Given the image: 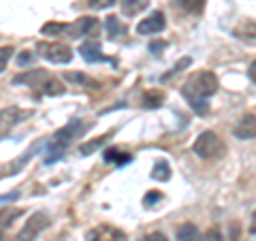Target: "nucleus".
<instances>
[{
	"label": "nucleus",
	"instance_id": "9",
	"mask_svg": "<svg viewBox=\"0 0 256 241\" xmlns=\"http://www.w3.org/2000/svg\"><path fill=\"white\" fill-rule=\"evenodd\" d=\"M166 28V18L162 11H154L152 15H148L146 20H143L139 26H137V32L141 36H150V34H158V32H162Z\"/></svg>",
	"mask_w": 256,
	"mask_h": 241
},
{
	"label": "nucleus",
	"instance_id": "32",
	"mask_svg": "<svg viewBox=\"0 0 256 241\" xmlns=\"http://www.w3.org/2000/svg\"><path fill=\"white\" fill-rule=\"evenodd\" d=\"M164 47H166L164 41H154V43H150V52L154 54V56H160V52H162Z\"/></svg>",
	"mask_w": 256,
	"mask_h": 241
},
{
	"label": "nucleus",
	"instance_id": "22",
	"mask_svg": "<svg viewBox=\"0 0 256 241\" xmlns=\"http://www.w3.org/2000/svg\"><path fill=\"white\" fill-rule=\"evenodd\" d=\"M107 139H109V134H102V136H98V139L84 143V146H79V154H82V156H90L92 152L98 150V148H100V146H102V143H105Z\"/></svg>",
	"mask_w": 256,
	"mask_h": 241
},
{
	"label": "nucleus",
	"instance_id": "26",
	"mask_svg": "<svg viewBox=\"0 0 256 241\" xmlns=\"http://www.w3.org/2000/svg\"><path fill=\"white\" fill-rule=\"evenodd\" d=\"M190 64H192V60L190 58H184L182 62H178V64H175V66L169 70V73H166V75H162V77H160V82H166V79H171L173 75H178L180 73V70L182 68H186V66H190Z\"/></svg>",
	"mask_w": 256,
	"mask_h": 241
},
{
	"label": "nucleus",
	"instance_id": "17",
	"mask_svg": "<svg viewBox=\"0 0 256 241\" xmlns=\"http://www.w3.org/2000/svg\"><path fill=\"white\" fill-rule=\"evenodd\" d=\"M173 4L178 6L180 11L192 13V15L201 13V11L205 9V0H173Z\"/></svg>",
	"mask_w": 256,
	"mask_h": 241
},
{
	"label": "nucleus",
	"instance_id": "2",
	"mask_svg": "<svg viewBox=\"0 0 256 241\" xmlns=\"http://www.w3.org/2000/svg\"><path fill=\"white\" fill-rule=\"evenodd\" d=\"M88 128H90V124H86L84 120H70L66 126H62L60 130L54 134V139L47 143V158H45V164H54L56 160H60V158L64 156V152H66V148H68L75 139H82Z\"/></svg>",
	"mask_w": 256,
	"mask_h": 241
},
{
	"label": "nucleus",
	"instance_id": "19",
	"mask_svg": "<svg viewBox=\"0 0 256 241\" xmlns=\"http://www.w3.org/2000/svg\"><path fill=\"white\" fill-rule=\"evenodd\" d=\"M68 30H70L68 24L50 22V24H45V26L41 28V34H45V36H60V34H68Z\"/></svg>",
	"mask_w": 256,
	"mask_h": 241
},
{
	"label": "nucleus",
	"instance_id": "16",
	"mask_svg": "<svg viewBox=\"0 0 256 241\" xmlns=\"http://www.w3.org/2000/svg\"><path fill=\"white\" fill-rule=\"evenodd\" d=\"M122 13L128 15V18H134V15H139L141 11L148 9L150 0H122Z\"/></svg>",
	"mask_w": 256,
	"mask_h": 241
},
{
	"label": "nucleus",
	"instance_id": "4",
	"mask_svg": "<svg viewBox=\"0 0 256 241\" xmlns=\"http://www.w3.org/2000/svg\"><path fill=\"white\" fill-rule=\"evenodd\" d=\"M36 52L41 58L50 60L52 64H68L73 60V50L66 45V43H38L36 45Z\"/></svg>",
	"mask_w": 256,
	"mask_h": 241
},
{
	"label": "nucleus",
	"instance_id": "28",
	"mask_svg": "<svg viewBox=\"0 0 256 241\" xmlns=\"http://www.w3.org/2000/svg\"><path fill=\"white\" fill-rule=\"evenodd\" d=\"M160 198H162V192L152 190V192H148V194H146V198H143V205H146V207H154Z\"/></svg>",
	"mask_w": 256,
	"mask_h": 241
},
{
	"label": "nucleus",
	"instance_id": "1",
	"mask_svg": "<svg viewBox=\"0 0 256 241\" xmlns=\"http://www.w3.org/2000/svg\"><path fill=\"white\" fill-rule=\"evenodd\" d=\"M218 86H220L218 77L212 70H201V73H194L188 77V82L182 88V94L198 116H207L210 114L207 100H210V96L218 92Z\"/></svg>",
	"mask_w": 256,
	"mask_h": 241
},
{
	"label": "nucleus",
	"instance_id": "14",
	"mask_svg": "<svg viewBox=\"0 0 256 241\" xmlns=\"http://www.w3.org/2000/svg\"><path fill=\"white\" fill-rule=\"evenodd\" d=\"M102 160L109 164H116V166H124L128 162H132V156L128 152H122L120 148H109L102 152Z\"/></svg>",
	"mask_w": 256,
	"mask_h": 241
},
{
	"label": "nucleus",
	"instance_id": "23",
	"mask_svg": "<svg viewBox=\"0 0 256 241\" xmlns=\"http://www.w3.org/2000/svg\"><path fill=\"white\" fill-rule=\"evenodd\" d=\"M41 90L45 96H58L64 92V86L58 82V79H47V82L41 86Z\"/></svg>",
	"mask_w": 256,
	"mask_h": 241
},
{
	"label": "nucleus",
	"instance_id": "29",
	"mask_svg": "<svg viewBox=\"0 0 256 241\" xmlns=\"http://www.w3.org/2000/svg\"><path fill=\"white\" fill-rule=\"evenodd\" d=\"M32 62H34V56H32V52L24 50V52L18 56V64H20V66H26V64H32Z\"/></svg>",
	"mask_w": 256,
	"mask_h": 241
},
{
	"label": "nucleus",
	"instance_id": "27",
	"mask_svg": "<svg viewBox=\"0 0 256 241\" xmlns=\"http://www.w3.org/2000/svg\"><path fill=\"white\" fill-rule=\"evenodd\" d=\"M118 0H88V6H90L92 11H102V9H109V6H114Z\"/></svg>",
	"mask_w": 256,
	"mask_h": 241
},
{
	"label": "nucleus",
	"instance_id": "33",
	"mask_svg": "<svg viewBox=\"0 0 256 241\" xmlns=\"http://www.w3.org/2000/svg\"><path fill=\"white\" fill-rule=\"evenodd\" d=\"M20 198V192H11V194H2L0 196V203H11V200Z\"/></svg>",
	"mask_w": 256,
	"mask_h": 241
},
{
	"label": "nucleus",
	"instance_id": "3",
	"mask_svg": "<svg viewBox=\"0 0 256 241\" xmlns=\"http://www.w3.org/2000/svg\"><path fill=\"white\" fill-rule=\"evenodd\" d=\"M192 152L203 158V160H220L224 154H226V146L214 130H205L196 136L194 146H192Z\"/></svg>",
	"mask_w": 256,
	"mask_h": 241
},
{
	"label": "nucleus",
	"instance_id": "11",
	"mask_svg": "<svg viewBox=\"0 0 256 241\" xmlns=\"http://www.w3.org/2000/svg\"><path fill=\"white\" fill-rule=\"evenodd\" d=\"M47 73L43 68H34V70H26V73H22L13 79V84L15 86H20V84H26L28 88H41L45 82H47Z\"/></svg>",
	"mask_w": 256,
	"mask_h": 241
},
{
	"label": "nucleus",
	"instance_id": "13",
	"mask_svg": "<svg viewBox=\"0 0 256 241\" xmlns=\"http://www.w3.org/2000/svg\"><path fill=\"white\" fill-rule=\"evenodd\" d=\"M22 216V210H15V207H2L0 210V241L6 239V230L11 228V224L15 218Z\"/></svg>",
	"mask_w": 256,
	"mask_h": 241
},
{
	"label": "nucleus",
	"instance_id": "5",
	"mask_svg": "<svg viewBox=\"0 0 256 241\" xmlns=\"http://www.w3.org/2000/svg\"><path fill=\"white\" fill-rule=\"evenodd\" d=\"M50 224H52V220H50V216H47L45 212H34L26 220L24 228L18 232V241H36V237L41 235Z\"/></svg>",
	"mask_w": 256,
	"mask_h": 241
},
{
	"label": "nucleus",
	"instance_id": "6",
	"mask_svg": "<svg viewBox=\"0 0 256 241\" xmlns=\"http://www.w3.org/2000/svg\"><path fill=\"white\" fill-rule=\"evenodd\" d=\"M32 116V111H24L20 107H6L0 109V139L6 136L18 124H22L26 118Z\"/></svg>",
	"mask_w": 256,
	"mask_h": 241
},
{
	"label": "nucleus",
	"instance_id": "10",
	"mask_svg": "<svg viewBox=\"0 0 256 241\" xmlns=\"http://www.w3.org/2000/svg\"><path fill=\"white\" fill-rule=\"evenodd\" d=\"M79 54H82V58L86 62H114V60H109L107 56L102 54L98 41H86V43H82V45H79Z\"/></svg>",
	"mask_w": 256,
	"mask_h": 241
},
{
	"label": "nucleus",
	"instance_id": "25",
	"mask_svg": "<svg viewBox=\"0 0 256 241\" xmlns=\"http://www.w3.org/2000/svg\"><path fill=\"white\" fill-rule=\"evenodd\" d=\"M11 56H13V47L11 45L0 47V75L4 73V68H6V64H9V60H11Z\"/></svg>",
	"mask_w": 256,
	"mask_h": 241
},
{
	"label": "nucleus",
	"instance_id": "8",
	"mask_svg": "<svg viewBox=\"0 0 256 241\" xmlns=\"http://www.w3.org/2000/svg\"><path fill=\"white\" fill-rule=\"evenodd\" d=\"M88 241H128L126 232L111 224H98L88 232Z\"/></svg>",
	"mask_w": 256,
	"mask_h": 241
},
{
	"label": "nucleus",
	"instance_id": "15",
	"mask_svg": "<svg viewBox=\"0 0 256 241\" xmlns=\"http://www.w3.org/2000/svg\"><path fill=\"white\" fill-rule=\"evenodd\" d=\"M178 241H203V235L201 230H198L194 224H182V226L178 228Z\"/></svg>",
	"mask_w": 256,
	"mask_h": 241
},
{
	"label": "nucleus",
	"instance_id": "18",
	"mask_svg": "<svg viewBox=\"0 0 256 241\" xmlns=\"http://www.w3.org/2000/svg\"><path fill=\"white\" fill-rule=\"evenodd\" d=\"M152 180H156V182H169L171 180V166L166 160H158L154 164V168H152Z\"/></svg>",
	"mask_w": 256,
	"mask_h": 241
},
{
	"label": "nucleus",
	"instance_id": "21",
	"mask_svg": "<svg viewBox=\"0 0 256 241\" xmlns=\"http://www.w3.org/2000/svg\"><path fill=\"white\" fill-rule=\"evenodd\" d=\"M162 100H164V94H162V92H158V90H150V92H146V96H143V107L156 109V107L162 105Z\"/></svg>",
	"mask_w": 256,
	"mask_h": 241
},
{
	"label": "nucleus",
	"instance_id": "24",
	"mask_svg": "<svg viewBox=\"0 0 256 241\" xmlns=\"http://www.w3.org/2000/svg\"><path fill=\"white\" fill-rule=\"evenodd\" d=\"M105 26H107L109 36H120V34H124V32H126V28L122 26V24H120V20L116 18V15H111V18H107Z\"/></svg>",
	"mask_w": 256,
	"mask_h": 241
},
{
	"label": "nucleus",
	"instance_id": "34",
	"mask_svg": "<svg viewBox=\"0 0 256 241\" xmlns=\"http://www.w3.org/2000/svg\"><path fill=\"white\" fill-rule=\"evenodd\" d=\"M254 66H256V64L252 62V64H250V79H252V84H254Z\"/></svg>",
	"mask_w": 256,
	"mask_h": 241
},
{
	"label": "nucleus",
	"instance_id": "20",
	"mask_svg": "<svg viewBox=\"0 0 256 241\" xmlns=\"http://www.w3.org/2000/svg\"><path fill=\"white\" fill-rule=\"evenodd\" d=\"M64 77H66L68 82H75V84L84 86V88H90V90L98 88V82H94V79H90V77L84 75V73H73V70H68V73H64Z\"/></svg>",
	"mask_w": 256,
	"mask_h": 241
},
{
	"label": "nucleus",
	"instance_id": "31",
	"mask_svg": "<svg viewBox=\"0 0 256 241\" xmlns=\"http://www.w3.org/2000/svg\"><path fill=\"white\" fill-rule=\"evenodd\" d=\"M203 241H222V235L218 228H210L207 230V235L203 237Z\"/></svg>",
	"mask_w": 256,
	"mask_h": 241
},
{
	"label": "nucleus",
	"instance_id": "7",
	"mask_svg": "<svg viewBox=\"0 0 256 241\" xmlns=\"http://www.w3.org/2000/svg\"><path fill=\"white\" fill-rule=\"evenodd\" d=\"M98 32H100V22L96 18H79L73 26H70L68 34L73 38H77V36H92V41H94V38L98 36Z\"/></svg>",
	"mask_w": 256,
	"mask_h": 241
},
{
	"label": "nucleus",
	"instance_id": "12",
	"mask_svg": "<svg viewBox=\"0 0 256 241\" xmlns=\"http://www.w3.org/2000/svg\"><path fill=\"white\" fill-rule=\"evenodd\" d=\"M233 132H235L237 139H242V141H250V139H254V134H256V118H254V114L244 116V118H242V122L235 126V130H233Z\"/></svg>",
	"mask_w": 256,
	"mask_h": 241
},
{
	"label": "nucleus",
	"instance_id": "30",
	"mask_svg": "<svg viewBox=\"0 0 256 241\" xmlns=\"http://www.w3.org/2000/svg\"><path fill=\"white\" fill-rule=\"evenodd\" d=\"M141 241H169L166 239L164 232H160V230H154V232H150V235H146Z\"/></svg>",
	"mask_w": 256,
	"mask_h": 241
}]
</instances>
